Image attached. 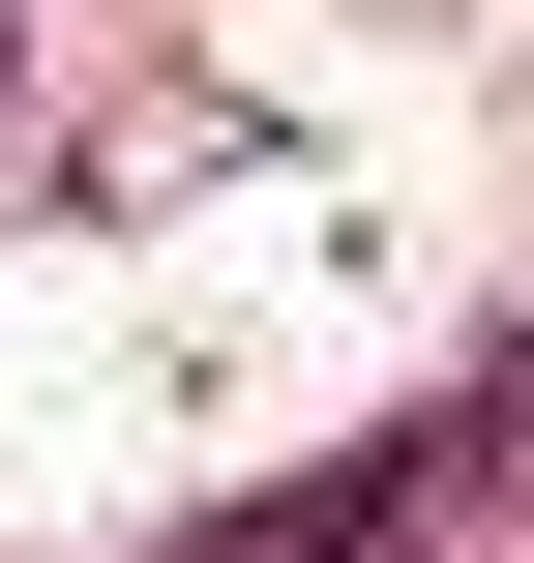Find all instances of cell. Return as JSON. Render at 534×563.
I'll return each mask as SVG.
<instances>
[{
    "label": "cell",
    "mask_w": 534,
    "mask_h": 563,
    "mask_svg": "<svg viewBox=\"0 0 534 563\" xmlns=\"http://www.w3.org/2000/svg\"><path fill=\"white\" fill-rule=\"evenodd\" d=\"M505 445H534V356H476V386H416L386 445H327L297 505H238V563H416V534L505 505Z\"/></svg>",
    "instance_id": "6da1fadb"
}]
</instances>
